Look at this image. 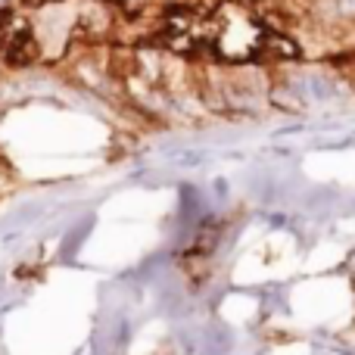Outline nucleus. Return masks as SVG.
I'll return each mask as SVG.
<instances>
[{"label": "nucleus", "mask_w": 355, "mask_h": 355, "mask_svg": "<svg viewBox=\"0 0 355 355\" xmlns=\"http://www.w3.org/2000/svg\"><path fill=\"white\" fill-rule=\"evenodd\" d=\"M12 190V184H10V175L6 172H0V196H6Z\"/></svg>", "instance_id": "6e6552de"}, {"label": "nucleus", "mask_w": 355, "mask_h": 355, "mask_svg": "<svg viewBox=\"0 0 355 355\" xmlns=\"http://www.w3.org/2000/svg\"><path fill=\"white\" fill-rule=\"evenodd\" d=\"M259 53H268L271 60H277V62H296L302 50H300V44H296L290 35L265 28L262 41H259Z\"/></svg>", "instance_id": "7ed1b4c3"}, {"label": "nucleus", "mask_w": 355, "mask_h": 355, "mask_svg": "<svg viewBox=\"0 0 355 355\" xmlns=\"http://www.w3.org/2000/svg\"><path fill=\"white\" fill-rule=\"evenodd\" d=\"M337 10L343 25H355V0H337Z\"/></svg>", "instance_id": "423d86ee"}, {"label": "nucleus", "mask_w": 355, "mask_h": 355, "mask_svg": "<svg viewBox=\"0 0 355 355\" xmlns=\"http://www.w3.org/2000/svg\"><path fill=\"white\" fill-rule=\"evenodd\" d=\"M162 72H166V50L153 47L147 41L135 44V75H141L150 85L162 87Z\"/></svg>", "instance_id": "f03ea898"}, {"label": "nucleus", "mask_w": 355, "mask_h": 355, "mask_svg": "<svg viewBox=\"0 0 355 355\" xmlns=\"http://www.w3.org/2000/svg\"><path fill=\"white\" fill-rule=\"evenodd\" d=\"M212 193L218 196V200H225V196H227V181H225V178H215V181H212Z\"/></svg>", "instance_id": "0eeeda50"}, {"label": "nucleus", "mask_w": 355, "mask_h": 355, "mask_svg": "<svg viewBox=\"0 0 355 355\" xmlns=\"http://www.w3.org/2000/svg\"><path fill=\"white\" fill-rule=\"evenodd\" d=\"M10 6H16V0H0V10H10Z\"/></svg>", "instance_id": "1a4fd4ad"}, {"label": "nucleus", "mask_w": 355, "mask_h": 355, "mask_svg": "<svg viewBox=\"0 0 355 355\" xmlns=\"http://www.w3.org/2000/svg\"><path fill=\"white\" fill-rule=\"evenodd\" d=\"M168 162H172V168H184V172H190V168H202L209 162V150L184 147V150H178V153H168Z\"/></svg>", "instance_id": "39448f33"}, {"label": "nucleus", "mask_w": 355, "mask_h": 355, "mask_svg": "<svg viewBox=\"0 0 355 355\" xmlns=\"http://www.w3.org/2000/svg\"><path fill=\"white\" fill-rule=\"evenodd\" d=\"M268 106H275V110H281V112H290V116H302L309 103L302 100V94L296 91L293 85L275 78V85H271V91H268Z\"/></svg>", "instance_id": "20e7f679"}, {"label": "nucleus", "mask_w": 355, "mask_h": 355, "mask_svg": "<svg viewBox=\"0 0 355 355\" xmlns=\"http://www.w3.org/2000/svg\"><path fill=\"white\" fill-rule=\"evenodd\" d=\"M94 225H97V215L87 212L81 221H75V225H69L66 231H62V240H60V256H56V265H75V259H78L81 246L87 243V237H91Z\"/></svg>", "instance_id": "f257e3e1"}]
</instances>
